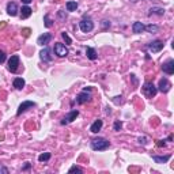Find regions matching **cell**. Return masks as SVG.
Instances as JSON below:
<instances>
[{"label":"cell","instance_id":"obj_1","mask_svg":"<svg viewBox=\"0 0 174 174\" xmlns=\"http://www.w3.org/2000/svg\"><path fill=\"white\" fill-rule=\"evenodd\" d=\"M90 147L94 151H105L110 147V142L105 138H95L90 142Z\"/></svg>","mask_w":174,"mask_h":174},{"label":"cell","instance_id":"obj_2","mask_svg":"<svg viewBox=\"0 0 174 174\" xmlns=\"http://www.w3.org/2000/svg\"><path fill=\"white\" fill-rule=\"evenodd\" d=\"M142 90H143V94H144L147 98L155 97L156 93H158V88H156V87L154 86V83H151V82H146V83L143 84Z\"/></svg>","mask_w":174,"mask_h":174},{"label":"cell","instance_id":"obj_3","mask_svg":"<svg viewBox=\"0 0 174 174\" xmlns=\"http://www.w3.org/2000/svg\"><path fill=\"white\" fill-rule=\"evenodd\" d=\"M79 27L83 33H90L94 29V22L90 18H84L79 22Z\"/></svg>","mask_w":174,"mask_h":174},{"label":"cell","instance_id":"obj_4","mask_svg":"<svg viewBox=\"0 0 174 174\" xmlns=\"http://www.w3.org/2000/svg\"><path fill=\"white\" fill-rule=\"evenodd\" d=\"M53 52H54L56 56H59V57H66L68 54V48L64 45V44H61V42H56L54 44V46H53Z\"/></svg>","mask_w":174,"mask_h":174},{"label":"cell","instance_id":"obj_5","mask_svg":"<svg viewBox=\"0 0 174 174\" xmlns=\"http://www.w3.org/2000/svg\"><path fill=\"white\" fill-rule=\"evenodd\" d=\"M163 45H165V44H163V41L155 40V41H152V42L147 44V49L151 53H158V52H161V50L163 49Z\"/></svg>","mask_w":174,"mask_h":174},{"label":"cell","instance_id":"obj_6","mask_svg":"<svg viewBox=\"0 0 174 174\" xmlns=\"http://www.w3.org/2000/svg\"><path fill=\"white\" fill-rule=\"evenodd\" d=\"M91 101V94H90V91H82V93L78 94V97H76V104L78 105H83V104H86V102H90Z\"/></svg>","mask_w":174,"mask_h":174},{"label":"cell","instance_id":"obj_7","mask_svg":"<svg viewBox=\"0 0 174 174\" xmlns=\"http://www.w3.org/2000/svg\"><path fill=\"white\" fill-rule=\"evenodd\" d=\"M34 106H36V102H33V101H25V102H22V104L19 105L18 110H16V116H20L22 113H25L26 110H29V109H32Z\"/></svg>","mask_w":174,"mask_h":174},{"label":"cell","instance_id":"obj_8","mask_svg":"<svg viewBox=\"0 0 174 174\" xmlns=\"http://www.w3.org/2000/svg\"><path fill=\"white\" fill-rule=\"evenodd\" d=\"M162 71L166 75H173L174 74V60L173 59H168L165 63L162 64Z\"/></svg>","mask_w":174,"mask_h":174},{"label":"cell","instance_id":"obj_9","mask_svg":"<svg viewBox=\"0 0 174 174\" xmlns=\"http://www.w3.org/2000/svg\"><path fill=\"white\" fill-rule=\"evenodd\" d=\"M18 67H19V56L14 54V56H11L8 60V71L16 72V71H18Z\"/></svg>","mask_w":174,"mask_h":174},{"label":"cell","instance_id":"obj_10","mask_svg":"<svg viewBox=\"0 0 174 174\" xmlns=\"http://www.w3.org/2000/svg\"><path fill=\"white\" fill-rule=\"evenodd\" d=\"M52 38L53 37H52V34L50 33H44V34H41L38 38H37V44L41 45V46H46L48 44L52 41Z\"/></svg>","mask_w":174,"mask_h":174},{"label":"cell","instance_id":"obj_11","mask_svg":"<svg viewBox=\"0 0 174 174\" xmlns=\"http://www.w3.org/2000/svg\"><path fill=\"white\" fill-rule=\"evenodd\" d=\"M170 87H172V83L169 82L168 78H162L161 80H159V84H158V90L161 91V93H168L170 90Z\"/></svg>","mask_w":174,"mask_h":174},{"label":"cell","instance_id":"obj_12","mask_svg":"<svg viewBox=\"0 0 174 174\" xmlns=\"http://www.w3.org/2000/svg\"><path fill=\"white\" fill-rule=\"evenodd\" d=\"M40 57H41V60L44 61V63H50V61L53 60V57H52V54H50V49L48 46H45L42 50L40 52Z\"/></svg>","mask_w":174,"mask_h":174},{"label":"cell","instance_id":"obj_13","mask_svg":"<svg viewBox=\"0 0 174 174\" xmlns=\"http://www.w3.org/2000/svg\"><path fill=\"white\" fill-rule=\"evenodd\" d=\"M78 116H79V112H78V110H71L70 113H68L66 117L63 118V121H61V125H66V124H70V122L75 121Z\"/></svg>","mask_w":174,"mask_h":174},{"label":"cell","instance_id":"obj_14","mask_svg":"<svg viewBox=\"0 0 174 174\" xmlns=\"http://www.w3.org/2000/svg\"><path fill=\"white\" fill-rule=\"evenodd\" d=\"M18 11H19V8H18V4H16V3L10 2L8 4H7V14H8V15L16 16L18 15Z\"/></svg>","mask_w":174,"mask_h":174},{"label":"cell","instance_id":"obj_15","mask_svg":"<svg viewBox=\"0 0 174 174\" xmlns=\"http://www.w3.org/2000/svg\"><path fill=\"white\" fill-rule=\"evenodd\" d=\"M102 125H104V121L98 118V120H95V121L93 122V124H91L90 131L93 132V134H98V132H100L101 129H102Z\"/></svg>","mask_w":174,"mask_h":174},{"label":"cell","instance_id":"obj_16","mask_svg":"<svg viewBox=\"0 0 174 174\" xmlns=\"http://www.w3.org/2000/svg\"><path fill=\"white\" fill-rule=\"evenodd\" d=\"M144 25H143L142 22H134V25H132V32L135 34H140L144 32Z\"/></svg>","mask_w":174,"mask_h":174},{"label":"cell","instance_id":"obj_17","mask_svg":"<svg viewBox=\"0 0 174 174\" xmlns=\"http://www.w3.org/2000/svg\"><path fill=\"white\" fill-rule=\"evenodd\" d=\"M20 11H22V12H20V19H27L33 14V10L30 8L29 6L22 7V10H20Z\"/></svg>","mask_w":174,"mask_h":174},{"label":"cell","instance_id":"obj_18","mask_svg":"<svg viewBox=\"0 0 174 174\" xmlns=\"http://www.w3.org/2000/svg\"><path fill=\"white\" fill-rule=\"evenodd\" d=\"M163 14H165V8H162V7H151V8H150L148 15L150 16H151V15H159V16H162Z\"/></svg>","mask_w":174,"mask_h":174},{"label":"cell","instance_id":"obj_19","mask_svg":"<svg viewBox=\"0 0 174 174\" xmlns=\"http://www.w3.org/2000/svg\"><path fill=\"white\" fill-rule=\"evenodd\" d=\"M12 84H14V87L16 88V90H22L23 87H25V80L22 79V78H15L14 79V82H12Z\"/></svg>","mask_w":174,"mask_h":174},{"label":"cell","instance_id":"obj_20","mask_svg":"<svg viewBox=\"0 0 174 174\" xmlns=\"http://www.w3.org/2000/svg\"><path fill=\"white\" fill-rule=\"evenodd\" d=\"M172 158V155H165V156H158V155H152V159L155 161V163H166L169 159Z\"/></svg>","mask_w":174,"mask_h":174},{"label":"cell","instance_id":"obj_21","mask_svg":"<svg viewBox=\"0 0 174 174\" xmlns=\"http://www.w3.org/2000/svg\"><path fill=\"white\" fill-rule=\"evenodd\" d=\"M86 54H87V57L90 60H97V57H98L97 50H95L94 48H87V49H86Z\"/></svg>","mask_w":174,"mask_h":174},{"label":"cell","instance_id":"obj_22","mask_svg":"<svg viewBox=\"0 0 174 174\" xmlns=\"http://www.w3.org/2000/svg\"><path fill=\"white\" fill-rule=\"evenodd\" d=\"M144 30H147V32L151 33V34H156V33L159 32V26H158V25H152V23H151V25H147V26H146Z\"/></svg>","mask_w":174,"mask_h":174},{"label":"cell","instance_id":"obj_23","mask_svg":"<svg viewBox=\"0 0 174 174\" xmlns=\"http://www.w3.org/2000/svg\"><path fill=\"white\" fill-rule=\"evenodd\" d=\"M67 11H76V8H78V3L76 2H74V0H70V2H67Z\"/></svg>","mask_w":174,"mask_h":174},{"label":"cell","instance_id":"obj_24","mask_svg":"<svg viewBox=\"0 0 174 174\" xmlns=\"http://www.w3.org/2000/svg\"><path fill=\"white\" fill-rule=\"evenodd\" d=\"M44 25H45V27H48V29H50V27L53 26V20L50 19L49 14H45V15H44Z\"/></svg>","mask_w":174,"mask_h":174},{"label":"cell","instance_id":"obj_25","mask_svg":"<svg viewBox=\"0 0 174 174\" xmlns=\"http://www.w3.org/2000/svg\"><path fill=\"white\" fill-rule=\"evenodd\" d=\"M50 159V152H44V154H41L38 156V161L42 163V162H48Z\"/></svg>","mask_w":174,"mask_h":174},{"label":"cell","instance_id":"obj_26","mask_svg":"<svg viewBox=\"0 0 174 174\" xmlns=\"http://www.w3.org/2000/svg\"><path fill=\"white\" fill-rule=\"evenodd\" d=\"M61 37H63V40L66 41L67 45H71V44H72V40H71V37L68 36V34H67L66 32H61Z\"/></svg>","mask_w":174,"mask_h":174},{"label":"cell","instance_id":"obj_27","mask_svg":"<svg viewBox=\"0 0 174 174\" xmlns=\"http://www.w3.org/2000/svg\"><path fill=\"white\" fill-rule=\"evenodd\" d=\"M68 173H70V174H72V173H79V174H82V173H83V170H82L80 168H78V166H72V168L68 170Z\"/></svg>","mask_w":174,"mask_h":174},{"label":"cell","instance_id":"obj_28","mask_svg":"<svg viewBox=\"0 0 174 174\" xmlns=\"http://www.w3.org/2000/svg\"><path fill=\"white\" fill-rule=\"evenodd\" d=\"M57 16H59L60 20H66L67 19V12L63 11V10H60V11H57Z\"/></svg>","mask_w":174,"mask_h":174},{"label":"cell","instance_id":"obj_29","mask_svg":"<svg viewBox=\"0 0 174 174\" xmlns=\"http://www.w3.org/2000/svg\"><path fill=\"white\" fill-rule=\"evenodd\" d=\"M121 128H122V122H121V121H114V125H113V129H114V131L118 132Z\"/></svg>","mask_w":174,"mask_h":174},{"label":"cell","instance_id":"obj_30","mask_svg":"<svg viewBox=\"0 0 174 174\" xmlns=\"http://www.w3.org/2000/svg\"><path fill=\"white\" fill-rule=\"evenodd\" d=\"M10 173V170L6 168V166H3V165H0V174H8Z\"/></svg>","mask_w":174,"mask_h":174},{"label":"cell","instance_id":"obj_31","mask_svg":"<svg viewBox=\"0 0 174 174\" xmlns=\"http://www.w3.org/2000/svg\"><path fill=\"white\" fill-rule=\"evenodd\" d=\"M102 26H104V29H108V27H110V20L104 19V20H102Z\"/></svg>","mask_w":174,"mask_h":174},{"label":"cell","instance_id":"obj_32","mask_svg":"<svg viewBox=\"0 0 174 174\" xmlns=\"http://www.w3.org/2000/svg\"><path fill=\"white\" fill-rule=\"evenodd\" d=\"M6 53L4 52H3V50H0V64H3V63H4V61H6Z\"/></svg>","mask_w":174,"mask_h":174},{"label":"cell","instance_id":"obj_33","mask_svg":"<svg viewBox=\"0 0 174 174\" xmlns=\"http://www.w3.org/2000/svg\"><path fill=\"white\" fill-rule=\"evenodd\" d=\"M139 143L140 144H147V138H139Z\"/></svg>","mask_w":174,"mask_h":174},{"label":"cell","instance_id":"obj_34","mask_svg":"<svg viewBox=\"0 0 174 174\" xmlns=\"http://www.w3.org/2000/svg\"><path fill=\"white\" fill-rule=\"evenodd\" d=\"M30 166H32V165H30L29 162H26V165L22 168V170H23V172H25V170H29V169H30Z\"/></svg>","mask_w":174,"mask_h":174},{"label":"cell","instance_id":"obj_35","mask_svg":"<svg viewBox=\"0 0 174 174\" xmlns=\"http://www.w3.org/2000/svg\"><path fill=\"white\" fill-rule=\"evenodd\" d=\"M131 79L134 80V83H135V84H138V79L135 78V75H134V74H131Z\"/></svg>","mask_w":174,"mask_h":174},{"label":"cell","instance_id":"obj_36","mask_svg":"<svg viewBox=\"0 0 174 174\" xmlns=\"http://www.w3.org/2000/svg\"><path fill=\"white\" fill-rule=\"evenodd\" d=\"M156 144L159 146V147H162V146H165V140H158V143Z\"/></svg>","mask_w":174,"mask_h":174},{"label":"cell","instance_id":"obj_37","mask_svg":"<svg viewBox=\"0 0 174 174\" xmlns=\"http://www.w3.org/2000/svg\"><path fill=\"white\" fill-rule=\"evenodd\" d=\"M32 2H33V0H22V3H25L26 6H27V4H30Z\"/></svg>","mask_w":174,"mask_h":174},{"label":"cell","instance_id":"obj_38","mask_svg":"<svg viewBox=\"0 0 174 174\" xmlns=\"http://www.w3.org/2000/svg\"><path fill=\"white\" fill-rule=\"evenodd\" d=\"M23 32H25V36L27 37V36H29V32H30V30H29V29H25V30H23Z\"/></svg>","mask_w":174,"mask_h":174},{"label":"cell","instance_id":"obj_39","mask_svg":"<svg viewBox=\"0 0 174 174\" xmlns=\"http://www.w3.org/2000/svg\"><path fill=\"white\" fill-rule=\"evenodd\" d=\"M105 112H106V113H108V114H110V113H112V110H110V108H106V110H105Z\"/></svg>","mask_w":174,"mask_h":174},{"label":"cell","instance_id":"obj_40","mask_svg":"<svg viewBox=\"0 0 174 174\" xmlns=\"http://www.w3.org/2000/svg\"><path fill=\"white\" fill-rule=\"evenodd\" d=\"M131 2H134V3H135V2H138V0H131Z\"/></svg>","mask_w":174,"mask_h":174}]
</instances>
